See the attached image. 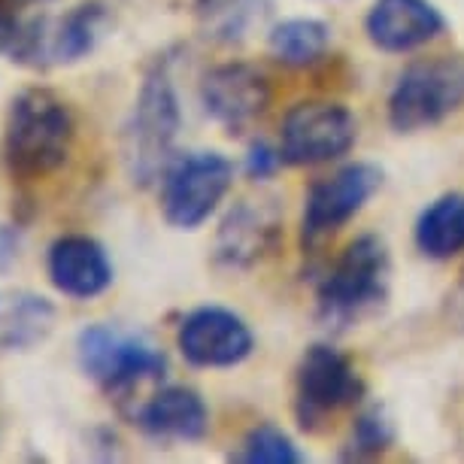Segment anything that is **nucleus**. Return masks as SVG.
Returning <instances> with one entry per match:
<instances>
[{"instance_id":"6e6552de","label":"nucleus","mask_w":464,"mask_h":464,"mask_svg":"<svg viewBox=\"0 0 464 464\" xmlns=\"http://www.w3.org/2000/svg\"><path fill=\"white\" fill-rule=\"evenodd\" d=\"M234 182V164L218 152H198L173 164L164 177L161 209L179 231H195L216 213Z\"/></svg>"},{"instance_id":"9d476101","label":"nucleus","mask_w":464,"mask_h":464,"mask_svg":"<svg viewBox=\"0 0 464 464\" xmlns=\"http://www.w3.org/2000/svg\"><path fill=\"white\" fill-rule=\"evenodd\" d=\"M364 385L355 367L334 346H310L297 367V419L304 428H316L328 416L353 407L362 398Z\"/></svg>"},{"instance_id":"5701e85b","label":"nucleus","mask_w":464,"mask_h":464,"mask_svg":"<svg viewBox=\"0 0 464 464\" xmlns=\"http://www.w3.org/2000/svg\"><path fill=\"white\" fill-rule=\"evenodd\" d=\"M279 164H283V152H279V149H270L265 143H258V146H252L246 170H249L252 179H265L279 168Z\"/></svg>"},{"instance_id":"aec40b11","label":"nucleus","mask_w":464,"mask_h":464,"mask_svg":"<svg viewBox=\"0 0 464 464\" xmlns=\"http://www.w3.org/2000/svg\"><path fill=\"white\" fill-rule=\"evenodd\" d=\"M267 43L285 67H310L328 52L331 28L319 19H288L270 31Z\"/></svg>"},{"instance_id":"412c9836","label":"nucleus","mask_w":464,"mask_h":464,"mask_svg":"<svg viewBox=\"0 0 464 464\" xmlns=\"http://www.w3.org/2000/svg\"><path fill=\"white\" fill-rule=\"evenodd\" d=\"M231 459L249 464H297L301 452L292 443V437L279 431L276 425H258L246 434V440L240 443V450Z\"/></svg>"},{"instance_id":"ddd939ff","label":"nucleus","mask_w":464,"mask_h":464,"mask_svg":"<svg viewBox=\"0 0 464 464\" xmlns=\"http://www.w3.org/2000/svg\"><path fill=\"white\" fill-rule=\"evenodd\" d=\"M279 209L274 200H240L227 209L216 234V261L231 270H246L267 258L279 243Z\"/></svg>"},{"instance_id":"f3484780","label":"nucleus","mask_w":464,"mask_h":464,"mask_svg":"<svg viewBox=\"0 0 464 464\" xmlns=\"http://www.w3.org/2000/svg\"><path fill=\"white\" fill-rule=\"evenodd\" d=\"M55 304L28 288H0V355L28 353L55 328Z\"/></svg>"},{"instance_id":"9b49d317","label":"nucleus","mask_w":464,"mask_h":464,"mask_svg":"<svg viewBox=\"0 0 464 464\" xmlns=\"http://www.w3.org/2000/svg\"><path fill=\"white\" fill-rule=\"evenodd\" d=\"M177 346L195 367H234L252 355L256 337L237 313L225 306H198L182 319Z\"/></svg>"},{"instance_id":"39448f33","label":"nucleus","mask_w":464,"mask_h":464,"mask_svg":"<svg viewBox=\"0 0 464 464\" xmlns=\"http://www.w3.org/2000/svg\"><path fill=\"white\" fill-rule=\"evenodd\" d=\"M76 358L82 373L110 395L130 389L143 380H159L168 371V358L149 340L112 325H89L76 337Z\"/></svg>"},{"instance_id":"a878e982","label":"nucleus","mask_w":464,"mask_h":464,"mask_svg":"<svg viewBox=\"0 0 464 464\" xmlns=\"http://www.w3.org/2000/svg\"><path fill=\"white\" fill-rule=\"evenodd\" d=\"M10 10H22V6H40V4H52V0H4Z\"/></svg>"},{"instance_id":"393cba45","label":"nucleus","mask_w":464,"mask_h":464,"mask_svg":"<svg viewBox=\"0 0 464 464\" xmlns=\"http://www.w3.org/2000/svg\"><path fill=\"white\" fill-rule=\"evenodd\" d=\"M15 34H19V22H15V15L10 13V6L0 0V55L13 49Z\"/></svg>"},{"instance_id":"a211bd4d","label":"nucleus","mask_w":464,"mask_h":464,"mask_svg":"<svg viewBox=\"0 0 464 464\" xmlns=\"http://www.w3.org/2000/svg\"><path fill=\"white\" fill-rule=\"evenodd\" d=\"M416 246L422 256L446 261L464 249V191L437 198L416 222Z\"/></svg>"},{"instance_id":"b1692460","label":"nucleus","mask_w":464,"mask_h":464,"mask_svg":"<svg viewBox=\"0 0 464 464\" xmlns=\"http://www.w3.org/2000/svg\"><path fill=\"white\" fill-rule=\"evenodd\" d=\"M15 258H19V227L0 225V274H6Z\"/></svg>"},{"instance_id":"4be33fe9","label":"nucleus","mask_w":464,"mask_h":464,"mask_svg":"<svg viewBox=\"0 0 464 464\" xmlns=\"http://www.w3.org/2000/svg\"><path fill=\"white\" fill-rule=\"evenodd\" d=\"M392 443V425L385 422V416L380 410H367V413L358 416L355 431H353V450L355 455H373L382 452L385 446Z\"/></svg>"},{"instance_id":"f8f14e48","label":"nucleus","mask_w":464,"mask_h":464,"mask_svg":"<svg viewBox=\"0 0 464 464\" xmlns=\"http://www.w3.org/2000/svg\"><path fill=\"white\" fill-rule=\"evenodd\" d=\"M200 103H204L209 119L231 134H240L270 107L267 76L258 67L243 64V61L218 64L200 82Z\"/></svg>"},{"instance_id":"423d86ee","label":"nucleus","mask_w":464,"mask_h":464,"mask_svg":"<svg viewBox=\"0 0 464 464\" xmlns=\"http://www.w3.org/2000/svg\"><path fill=\"white\" fill-rule=\"evenodd\" d=\"M389 252L373 234L353 240L319 285V313L328 322H349L385 297Z\"/></svg>"},{"instance_id":"0eeeda50","label":"nucleus","mask_w":464,"mask_h":464,"mask_svg":"<svg viewBox=\"0 0 464 464\" xmlns=\"http://www.w3.org/2000/svg\"><path fill=\"white\" fill-rule=\"evenodd\" d=\"M358 121L346 107L331 101H306L288 110L279 134V152L285 164L313 168L334 161L355 146Z\"/></svg>"},{"instance_id":"2eb2a0df","label":"nucleus","mask_w":464,"mask_h":464,"mask_svg":"<svg viewBox=\"0 0 464 464\" xmlns=\"http://www.w3.org/2000/svg\"><path fill=\"white\" fill-rule=\"evenodd\" d=\"M367 40L382 52H413L443 31L431 0H376L364 19Z\"/></svg>"},{"instance_id":"7ed1b4c3","label":"nucleus","mask_w":464,"mask_h":464,"mask_svg":"<svg viewBox=\"0 0 464 464\" xmlns=\"http://www.w3.org/2000/svg\"><path fill=\"white\" fill-rule=\"evenodd\" d=\"M110 28V10L101 0H82L58 19L40 15L19 24L13 49L6 52L15 64L31 70L70 67L89 58Z\"/></svg>"},{"instance_id":"dca6fc26","label":"nucleus","mask_w":464,"mask_h":464,"mask_svg":"<svg viewBox=\"0 0 464 464\" xmlns=\"http://www.w3.org/2000/svg\"><path fill=\"white\" fill-rule=\"evenodd\" d=\"M137 425L155 440L195 443L204 440L209 431V410L195 389L168 385L146 401V407L137 416Z\"/></svg>"},{"instance_id":"f257e3e1","label":"nucleus","mask_w":464,"mask_h":464,"mask_svg":"<svg viewBox=\"0 0 464 464\" xmlns=\"http://www.w3.org/2000/svg\"><path fill=\"white\" fill-rule=\"evenodd\" d=\"M73 143L70 107L49 89H24L13 98L4 128V161L15 179L31 182L55 173Z\"/></svg>"},{"instance_id":"20e7f679","label":"nucleus","mask_w":464,"mask_h":464,"mask_svg":"<svg viewBox=\"0 0 464 464\" xmlns=\"http://www.w3.org/2000/svg\"><path fill=\"white\" fill-rule=\"evenodd\" d=\"M464 107V58L434 55L413 61L389 94V125L398 134L440 125Z\"/></svg>"},{"instance_id":"6ab92c4d","label":"nucleus","mask_w":464,"mask_h":464,"mask_svg":"<svg viewBox=\"0 0 464 464\" xmlns=\"http://www.w3.org/2000/svg\"><path fill=\"white\" fill-rule=\"evenodd\" d=\"M200 28L216 43H240L265 22L267 0H195Z\"/></svg>"},{"instance_id":"1a4fd4ad","label":"nucleus","mask_w":464,"mask_h":464,"mask_svg":"<svg viewBox=\"0 0 464 464\" xmlns=\"http://www.w3.org/2000/svg\"><path fill=\"white\" fill-rule=\"evenodd\" d=\"M382 186V170L376 164H346L331 177L319 179L310 188L304 204L301 237L304 246H316L328 234L340 231L367 200H371Z\"/></svg>"},{"instance_id":"f03ea898","label":"nucleus","mask_w":464,"mask_h":464,"mask_svg":"<svg viewBox=\"0 0 464 464\" xmlns=\"http://www.w3.org/2000/svg\"><path fill=\"white\" fill-rule=\"evenodd\" d=\"M182 128L177 85L170 76V58H159L140 82L134 110L121 130V159L134 186L146 188L168 168L173 143Z\"/></svg>"},{"instance_id":"4468645a","label":"nucleus","mask_w":464,"mask_h":464,"mask_svg":"<svg viewBox=\"0 0 464 464\" xmlns=\"http://www.w3.org/2000/svg\"><path fill=\"white\" fill-rule=\"evenodd\" d=\"M49 283L64 297L92 301L112 285V265L107 249L85 234H64L49 246L46 256Z\"/></svg>"}]
</instances>
